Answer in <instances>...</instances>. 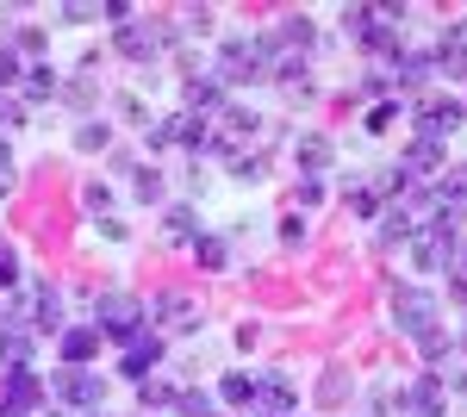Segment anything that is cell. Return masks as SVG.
Segmentation results:
<instances>
[{
	"label": "cell",
	"instance_id": "7c38bea8",
	"mask_svg": "<svg viewBox=\"0 0 467 417\" xmlns=\"http://www.w3.org/2000/svg\"><path fill=\"white\" fill-rule=\"evenodd\" d=\"M442 405H449L442 374H418V381L399 392V412H405V417H442Z\"/></svg>",
	"mask_w": 467,
	"mask_h": 417
},
{
	"label": "cell",
	"instance_id": "ffe728a7",
	"mask_svg": "<svg viewBox=\"0 0 467 417\" xmlns=\"http://www.w3.org/2000/svg\"><path fill=\"white\" fill-rule=\"evenodd\" d=\"M424 75H436V63L424 57V50H393V75H387L393 88H418Z\"/></svg>",
	"mask_w": 467,
	"mask_h": 417
},
{
	"label": "cell",
	"instance_id": "836d02e7",
	"mask_svg": "<svg viewBox=\"0 0 467 417\" xmlns=\"http://www.w3.org/2000/svg\"><path fill=\"white\" fill-rule=\"evenodd\" d=\"M0 287H19V249L0 244Z\"/></svg>",
	"mask_w": 467,
	"mask_h": 417
},
{
	"label": "cell",
	"instance_id": "f546056e",
	"mask_svg": "<svg viewBox=\"0 0 467 417\" xmlns=\"http://www.w3.org/2000/svg\"><path fill=\"white\" fill-rule=\"evenodd\" d=\"M75 143H81V150H107V143H112V125H100V119H94V125H81V131H75Z\"/></svg>",
	"mask_w": 467,
	"mask_h": 417
},
{
	"label": "cell",
	"instance_id": "b9f144b4",
	"mask_svg": "<svg viewBox=\"0 0 467 417\" xmlns=\"http://www.w3.org/2000/svg\"><path fill=\"white\" fill-rule=\"evenodd\" d=\"M318 399H324V405H343V374H324V386H318Z\"/></svg>",
	"mask_w": 467,
	"mask_h": 417
},
{
	"label": "cell",
	"instance_id": "ab89813d",
	"mask_svg": "<svg viewBox=\"0 0 467 417\" xmlns=\"http://www.w3.org/2000/svg\"><path fill=\"white\" fill-rule=\"evenodd\" d=\"M63 19H69V26H81V19H100V6H88V0H69V6H63Z\"/></svg>",
	"mask_w": 467,
	"mask_h": 417
},
{
	"label": "cell",
	"instance_id": "8d00e7d4",
	"mask_svg": "<svg viewBox=\"0 0 467 417\" xmlns=\"http://www.w3.org/2000/svg\"><path fill=\"white\" fill-rule=\"evenodd\" d=\"M81 206H94V212H107V206H112V193H107V181H88V187H81Z\"/></svg>",
	"mask_w": 467,
	"mask_h": 417
},
{
	"label": "cell",
	"instance_id": "f1b7e54d",
	"mask_svg": "<svg viewBox=\"0 0 467 417\" xmlns=\"http://www.w3.org/2000/svg\"><path fill=\"white\" fill-rule=\"evenodd\" d=\"M181 417H213V392H175Z\"/></svg>",
	"mask_w": 467,
	"mask_h": 417
},
{
	"label": "cell",
	"instance_id": "5b68a950",
	"mask_svg": "<svg viewBox=\"0 0 467 417\" xmlns=\"http://www.w3.org/2000/svg\"><path fill=\"white\" fill-rule=\"evenodd\" d=\"M255 112H244V106H218L213 119H206V143L200 150H218V156H237V143L244 138H255Z\"/></svg>",
	"mask_w": 467,
	"mask_h": 417
},
{
	"label": "cell",
	"instance_id": "52a82bcc",
	"mask_svg": "<svg viewBox=\"0 0 467 417\" xmlns=\"http://www.w3.org/2000/svg\"><path fill=\"white\" fill-rule=\"evenodd\" d=\"M144 318H156L162 330L187 337V330H200V299H193V293H181V287H169V293H156V299L144 306Z\"/></svg>",
	"mask_w": 467,
	"mask_h": 417
},
{
	"label": "cell",
	"instance_id": "e575fe53",
	"mask_svg": "<svg viewBox=\"0 0 467 417\" xmlns=\"http://www.w3.org/2000/svg\"><path fill=\"white\" fill-rule=\"evenodd\" d=\"M281 244H306V212H287V218H281Z\"/></svg>",
	"mask_w": 467,
	"mask_h": 417
},
{
	"label": "cell",
	"instance_id": "d6986e66",
	"mask_svg": "<svg viewBox=\"0 0 467 417\" xmlns=\"http://www.w3.org/2000/svg\"><path fill=\"white\" fill-rule=\"evenodd\" d=\"M293 162L306 169V181H318V174L330 169V138H318V131H306V138L293 143Z\"/></svg>",
	"mask_w": 467,
	"mask_h": 417
},
{
	"label": "cell",
	"instance_id": "8fae6325",
	"mask_svg": "<svg viewBox=\"0 0 467 417\" xmlns=\"http://www.w3.org/2000/svg\"><path fill=\"white\" fill-rule=\"evenodd\" d=\"M399 37H405V6H368V26L356 32V44H368V50H399Z\"/></svg>",
	"mask_w": 467,
	"mask_h": 417
},
{
	"label": "cell",
	"instance_id": "60d3db41",
	"mask_svg": "<svg viewBox=\"0 0 467 417\" xmlns=\"http://www.w3.org/2000/svg\"><path fill=\"white\" fill-rule=\"evenodd\" d=\"M138 200H162V174H156V169L138 174Z\"/></svg>",
	"mask_w": 467,
	"mask_h": 417
},
{
	"label": "cell",
	"instance_id": "7a4b0ae2",
	"mask_svg": "<svg viewBox=\"0 0 467 417\" xmlns=\"http://www.w3.org/2000/svg\"><path fill=\"white\" fill-rule=\"evenodd\" d=\"M94 330L131 343V337L144 330V299H138V293H100V299H94Z\"/></svg>",
	"mask_w": 467,
	"mask_h": 417
},
{
	"label": "cell",
	"instance_id": "d4e9b609",
	"mask_svg": "<svg viewBox=\"0 0 467 417\" xmlns=\"http://www.w3.org/2000/svg\"><path fill=\"white\" fill-rule=\"evenodd\" d=\"M138 405H144V412H156V405H175V386L162 381V374H150V381H138Z\"/></svg>",
	"mask_w": 467,
	"mask_h": 417
},
{
	"label": "cell",
	"instance_id": "8992f818",
	"mask_svg": "<svg viewBox=\"0 0 467 417\" xmlns=\"http://www.w3.org/2000/svg\"><path fill=\"white\" fill-rule=\"evenodd\" d=\"M393 324L418 343L424 330H436V293H424V287H399L393 293Z\"/></svg>",
	"mask_w": 467,
	"mask_h": 417
},
{
	"label": "cell",
	"instance_id": "f35d334b",
	"mask_svg": "<svg viewBox=\"0 0 467 417\" xmlns=\"http://www.w3.org/2000/svg\"><path fill=\"white\" fill-rule=\"evenodd\" d=\"M418 349H424V361H436V355L449 349V337H442V330H424V337H418Z\"/></svg>",
	"mask_w": 467,
	"mask_h": 417
},
{
	"label": "cell",
	"instance_id": "4316f807",
	"mask_svg": "<svg viewBox=\"0 0 467 417\" xmlns=\"http://www.w3.org/2000/svg\"><path fill=\"white\" fill-rule=\"evenodd\" d=\"M169 237H175V244H187V249L200 244V224H193V212H187V206L169 212Z\"/></svg>",
	"mask_w": 467,
	"mask_h": 417
},
{
	"label": "cell",
	"instance_id": "ac0fdd59",
	"mask_svg": "<svg viewBox=\"0 0 467 417\" xmlns=\"http://www.w3.org/2000/svg\"><path fill=\"white\" fill-rule=\"evenodd\" d=\"M0 399H6V405H26V412H37V405L50 399V386L37 381L32 368H19V374H6V386H0Z\"/></svg>",
	"mask_w": 467,
	"mask_h": 417
},
{
	"label": "cell",
	"instance_id": "ba28073f",
	"mask_svg": "<svg viewBox=\"0 0 467 417\" xmlns=\"http://www.w3.org/2000/svg\"><path fill=\"white\" fill-rule=\"evenodd\" d=\"M144 138H150V150H169V143L200 150V143H206V119H193V112H169V119L144 125Z\"/></svg>",
	"mask_w": 467,
	"mask_h": 417
},
{
	"label": "cell",
	"instance_id": "6da1fadb",
	"mask_svg": "<svg viewBox=\"0 0 467 417\" xmlns=\"http://www.w3.org/2000/svg\"><path fill=\"white\" fill-rule=\"evenodd\" d=\"M213 75L224 81V88H237V81H268V37H250V32L224 37Z\"/></svg>",
	"mask_w": 467,
	"mask_h": 417
},
{
	"label": "cell",
	"instance_id": "bcb514c9",
	"mask_svg": "<svg viewBox=\"0 0 467 417\" xmlns=\"http://www.w3.org/2000/svg\"><path fill=\"white\" fill-rule=\"evenodd\" d=\"M0 417H37V412H26V405H6V399H0Z\"/></svg>",
	"mask_w": 467,
	"mask_h": 417
},
{
	"label": "cell",
	"instance_id": "4dcf8cb0",
	"mask_svg": "<svg viewBox=\"0 0 467 417\" xmlns=\"http://www.w3.org/2000/svg\"><path fill=\"white\" fill-rule=\"evenodd\" d=\"M19 57H13V50H6V44H0V94H13V88H19Z\"/></svg>",
	"mask_w": 467,
	"mask_h": 417
},
{
	"label": "cell",
	"instance_id": "44dd1931",
	"mask_svg": "<svg viewBox=\"0 0 467 417\" xmlns=\"http://www.w3.org/2000/svg\"><path fill=\"white\" fill-rule=\"evenodd\" d=\"M32 330H57V337H63V293H57V287H37Z\"/></svg>",
	"mask_w": 467,
	"mask_h": 417
},
{
	"label": "cell",
	"instance_id": "d590c367",
	"mask_svg": "<svg viewBox=\"0 0 467 417\" xmlns=\"http://www.w3.org/2000/svg\"><path fill=\"white\" fill-rule=\"evenodd\" d=\"M393 119H399V106H393V100H380L374 112H368V131H393Z\"/></svg>",
	"mask_w": 467,
	"mask_h": 417
},
{
	"label": "cell",
	"instance_id": "9a60e30c",
	"mask_svg": "<svg viewBox=\"0 0 467 417\" xmlns=\"http://www.w3.org/2000/svg\"><path fill=\"white\" fill-rule=\"evenodd\" d=\"M156 361H162V337H144V330H138V337L125 343L119 374H125V381H150V368H156Z\"/></svg>",
	"mask_w": 467,
	"mask_h": 417
},
{
	"label": "cell",
	"instance_id": "5bb4252c",
	"mask_svg": "<svg viewBox=\"0 0 467 417\" xmlns=\"http://www.w3.org/2000/svg\"><path fill=\"white\" fill-rule=\"evenodd\" d=\"M181 112H193V119H213L218 106H224V81H218V75H193V81H187V88H181Z\"/></svg>",
	"mask_w": 467,
	"mask_h": 417
},
{
	"label": "cell",
	"instance_id": "9c48e42d",
	"mask_svg": "<svg viewBox=\"0 0 467 417\" xmlns=\"http://www.w3.org/2000/svg\"><path fill=\"white\" fill-rule=\"evenodd\" d=\"M32 349H37V330H32V318H6L0 324V368L6 374H19V368H32Z\"/></svg>",
	"mask_w": 467,
	"mask_h": 417
},
{
	"label": "cell",
	"instance_id": "7bdbcfd3",
	"mask_svg": "<svg viewBox=\"0 0 467 417\" xmlns=\"http://www.w3.org/2000/svg\"><path fill=\"white\" fill-rule=\"evenodd\" d=\"M181 26H193V32H206V26H213V6H187V13H181Z\"/></svg>",
	"mask_w": 467,
	"mask_h": 417
},
{
	"label": "cell",
	"instance_id": "30bf717a",
	"mask_svg": "<svg viewBox=\"0 0 467 417\" xmlns=\"http://www.w3.org/2000/svg\"><path fill=\"white\" fill-rule=\"evenodd\" d=\"M462 119H467V106H462V100H449V94H431V100L418 106V138H424V143H442L449 131H455V125H462Z\"/></svg>",
	"mask_w": 467,
	"mask_h": 417
},
{
	"label": "cell",
	"instance_id": "4fadbf2b",
	"mask_svg": "<svg viewBox=\"0 0 467 417\" xmlns=\"http://www.w3.org/2000/svg\"><path fill=\"white\" fill-rule=\"evenodd\" d=\"M293 399H299V392H293L287 374H255V399L250 405H262L268 417H293Z\"/></svg>",
	"mask_w": 467,
	"mask_h": 417
},
{
	"label": "cell",
	"instance_id": "484cf974",
	"mask_svg": "<svg viewBox=\"0 0 467 417\" xmlns=\"http://www.w3.org/2000/svg\"><path fill=\"white\" fill-rule=\"evenodd\" d=\"M218 399H224V405H250L255 399V374H224V381H218Z\"/></svg>",
	"mask_w": 467,
	"mask_h": 417
},
{
	"label": "cell",
	"instance_id": "603a6c76",
	"mask_svg": "<svg viewBox=\"0 0 467 417\" xmlns=\"http://www.w3.org/2000/svg\"><path fill=\"white\" fill-rule=\"evenodd\" d=\"M411 231H418V218H411L405 206L380 212V244H411Z\"/></svg>",
	"mask_w": 467,
	"mask_h": 417
},
{
	"label": "cell",
	"instance_id": "3957f363",
	"mask_svg": "<svg viewBox=\"0 0 467 417\" xmlns=\"http://www.w3.org/2000/svg\"><path fill=\"white\" fill-rule=\"evenodd\" d=\"M50 399H57V405H81V412H100L107 374H94V368H63V374H50Z\"/></svg>",
	"mask_w": 467,
	"mask_h": 417
},
{
	"label": "cell",
	"instance_id": "2e32d148",
	"mask_svg": "<svg viewBox=\"0 0 467 417\" xmlns=\"http://www.w3.org/2000/svg\"><path fill=\"white\" fill-rule=\"evenodd\" d=\"M57 355H63L69 368H88V361L100 355V330H94V324H69V330L57 337Z\"/></svg>",
	"mask_w": 467,
	"mask_h": 417
},
{
	"label": "cell",
	"instance_id": "e0dca14e",
	"mask_svg": "<svg viewBox=\"0 0 467 417\" xmlns=\"http://www.w3.org/2000/svg\"><path fill=\"white\" fill-rule=\"evenodd\" d=\"M312 13H281V26H275V32H268V44H275V50H299V57H306V50H312Z\"/></svg>",
	"mask_w": 467,
	"mask_h": 417
},
{
	"label": "cell",
	"instance_id": "277c9868",
	"mask_svg": "<svg viewBox=\"0 0 467 417\" xmlns=\"http://www.w3.org/2000/svg\"><path fill=\"white\" fill-rule=\"evenodd\" d=\"M119 57H131V63H150L156 50H169L175 44V26L169 19H131V26H119Z\"/></svg>",
	"mask_w": 467,
	"mask_h": 417
},
{
	"label": "cell",
	"instance_id": "1f68e13d",
	"mask_svg": "<svg viewBox=\"0 0 467 417\" xmlns=\"http://www.w3.org/2000/svg\"><path fill=\"white\" fill-rule=\"evenodd\" d=\"M343 206L356 212V218H380V200H374V193H368V187H356V193H349V200H343Z\"/></svg>",
	"mask_w": 467,
	"mask_h": 417
},
{
	"label": "cell",
	"instance_id": "f6af8a7d",
	"mask_svg": "<svg viewBox=\"0 0 467 417\" xmlns=\"http://www.w3.org/2000/svg\"><path fill=\"white\" fill-rule=\"evenodd\" d=\"M449 293H455V299L467 306V268H449Z\"/></svg>",
	"mask_w": 467,
	"mask_h": 417
},
{
	"label": "cell",
	"instance_id": "ee69618b",
	"mask_svg": "<svg viewBox=\"0 0 467 417\" xmlns=\"http://www.w3.org/2000/svg\"><path fill=\"white\" fill-rule=\"evenodd\" d=\"M13 181H19V169H13V156H6V143H0V193H13Z\"/></svg>",
	"mask_w": 467,
	"mask_h": 417
},
{
	"label": "cell",
	"instance_id": "7402d4cb",
	"mask_svg": "<svg viewBox=\"0 0 467 417\" xmlns=\"http://www.w3.org/2000/svg\"><path fill=\"white\" fill-rule=\"evenodd\" d=\"M57 88H63V81H57V69H50V63H32V69L19 75V100H50Z\"/></svg>",
	"mask_w": 467,
	"mask_h": 417
},
{
	"label": "cell",
	"instance_id": "83f0119b",
	"mask_svg": "<svg viewBox=\"0 0 467 417\" xmlns=\"http://www.w3.org/2000/svg\"><path fill=\"white\" fill-rule=\"evenodd\" d=\"M44 44H50V37H44V26H19V32H13V44H6V50H13V57H19V50H26V57H37V50H44Z\"/></svg>",
	"mask_w": 467,
	"mask_h": 417
},
{
	"label": "cell",
	"instance_id": "74e56055",
	"mask_svg": "<svg viewBox=\"0 0 467 417\" xmlns=\"http://www.w3.org/2000/svg\"><path fill=\"white\" fill-rule=\"evenodd\" d=\"M231 169H237V181H262V156H244V150H237Z\"/></svg>",
	"mask_w": 467,
	"mask_h": 417
},
{
	"label": "cell",
	"instance_id": "cb8c5ba5",
	"mask_svg": "<svg viewBox=\"0 0 467 417\" xmlns=\"http://www.w3.org/2000/svg\"><path fill=\"white\" fill-rule=\"evenodd\" d=\"M193 262H200L206 275H218V268L231 262V244H224V237H206V231H200V244H193Z\"/></svg>",
	"mask_w": 467,
	"mask_h": 417
},
{
	"label": "cell",
	"instance_id": "d6a6232c",
	"mask_svg": "<svg viewBox=\"0 0 467 417\" xmlns=\"http://www.w3.org/2000/svg\"><path fill=\"white\" fill-rule=\"evenodd\" d=\"M19 119H26V100L19 94H0V131H13Z\"/></svg>",
	"mask_w": 467,
	"mask_h": 417
}]
</instances>
